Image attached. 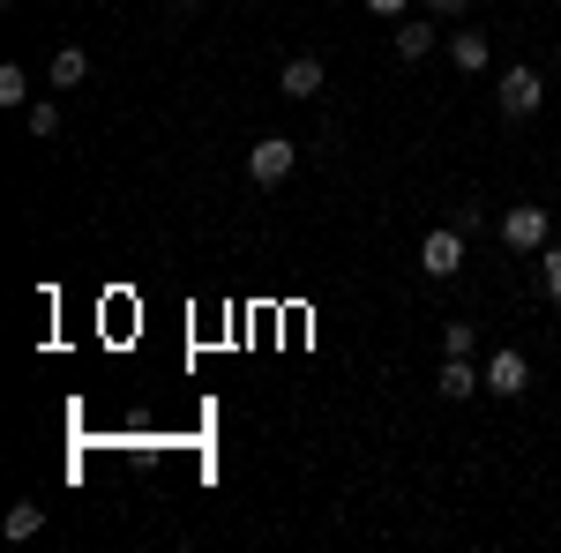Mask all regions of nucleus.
<instances>
[{"label": "nucleus", "mask_w": 561, "mask_h": 553, "mask_svg": "<svg viewBox=\"0 0 561 553\" xmlns=\"http://www.w3.org/2000/svg\"><path fill=\"white\" fill-rule=\"evenodd\" d=\"M293 165H300V142H293V135H262L255 150H248V180H255V187H285Z\"/></svg>", "instance_id": "f257e3e1"}, {"label": "nucleus", "mask_w": 561, "mask_h": 553, "mask_svg": "<svg viewBox=\"0 0 561 553\" xmlns=\"http://www.w3.org/2000/svg\"><path fill=\"white\" fill-rule=\"evenodd\" d=\"M420 269H427L434 285L457 277V269H465V224H434L427 240H420Z\"/></svg>", "instance_id": "f03ea898"}, {"label": "nucleus", "mask_w": 561, "mask_h": 553, "mask_svg": "<svg viewBox=\"0 0 561 553\" xmlns=\"http://www.w3.org/2000/svg\"><path fill=\"white\" fill-rule=\"evenodd\" d=\"M502 247H510V255H539V247H547V210H539V203L502 210Z\"/></svg>", "instance_id": "7ed1b4c3"}, {"label": "nucleus", "mask_w": 561, "mask_h": 553, "mask_svg": "<svg viewBox=\"0 0 561 553\" xmlns=\"http://www.w3.org/2000/svg\"><path fill=\"white\" fill-rule=\"evenodd\" d=\"M494 97H502V113H510V120H531V113L547 105V83H539L531 68H510V76L494 83Z\"/></svg>", "instance_id": "20e7f679"}, {"label": "nucleus", "mask_w": 561, "mask_h": 553, "mask_svg": "<svg viewBox=\"0 0 561 553\" xmlns=\"http://www.w3.org/2000/svg\"><path fill=\"white\" fill-rule=\"evenodd\" d=\"M486 389H494V396H524V389H531V367H524L517 344H502V352L486 359Z\"/></svg>", "instance_id": "39448f33"}, {"label": "nucleus", "mask_w": 561, "mask_h": 553, "mask_svg": "<svg viewBox=\"0 0 561 553\" xmlns=\"http://www.w3.org/2000/svg\"><path fill=\"white\" fill-rule=\"evenodd\" d=\"M479 389H486V375H479L472 359H442V375H434V396L465 404V396H479Z\"/></svg>", "instance_id": "423d86ee"}, {"label": "nucleus", "mask_w": 561, "mask_h": 553, "mask_svg": "<svg viewBox=\"0 0 561 553\" xmlns=\"http://www.w3.org/2000/svg\"><path fill=\"white\" fill-rule=\"evenodd\" d=\"M277 90H285V97H322V60H314V53H293L285 76H277Z\"/></svg>", "instance_id": "0eeeda50"}, {"label": "nucleus", "mask_w": 561, "mask_h": 553, "mask_svg": "<svg viewBox=\"0 0 561 553\" xmlns=\"http://www.w3.org/2000/svg\"><path fill=\"white\" fill-rule=\"evenodd\" d=\"M45 83H53V90H83L90 83V53H83V45H60L53 68H45Z\"/></svg>", "instance_id": "6e6552de"}, {"label": "nucleus", "mask_w": 561, "mask_h": 553, "mask_svg": "<svg viewBox=\"0 0 561 553\" xmlns=\"http://www.w3.org/2000/svg\"><path fill=\"white\" fill-rule=\"evenodd\" d=\"M449 60H457V76H486V60H494L486 31H457V38H449Z\"/></svg>", "instance_id": "1a4fd4ad"}, {"label": "nucleus", "mask_w": 561, "mask_h": 553, "mask_svg": "<svg viewBox=\"0 0 561 553\" xmlns=\"http://www.w3.org/2000/svg\"><path fill=\"white\" fill-rule=\"evenodd\" d=\"M434 38H442L434 23H397V60H427Z\"/></svg>", "instance_id": "9d476101"}, {"label": "nucleus", "mask_w": 561, "mask_h": 553, "mask_svg": "<svg viewBox=\"0 0 561 553\" xmlns=\"http://www.w3.org/2000/svg\"><path fill=\"white\" fill-rule=\"evenodd\" d=\"M45 531V502H15L8 509V539H38Z\"/></svg>", "instance_id": "9b49d317"}, {"label": "nucleus", "mask_w": 561, "mask_h": 553, "mask_svg": "<svg viewBox=\"0 0 561 553\" xmlns=\"http://www.w3.org/2000/svg\"><path fill=\"white\" fill-rule=\"evenodd\" d=\"M442 359H472V322H442Z\"/></svg>", "instance_id": "f8f14e48"}, {"label": "nucleus", "mask_w": 561, "mask_h": 553, "mask_svg": "<svg viewBox=\"0 0 561 553\" xmlns=\"http://www.w3.org/2000/svg\"><path fill=\"white\" fill-rule=\"evenodd\" d=\"M31 135H38V142H53V135H60V105H53V97H38V105H31Z\"/></svg>", "instance_id": "ddd939ff"}, {"label": "nucleus", "mask_w": 561, "mask_h": 553, "mask_svg": "<svg viewBox=\"0 0 561 553\" xmlns=\"http://www.w3.org/2000/svg\"><path fill=\"white\" fill-rule=\"evenodd\" d=\"M23 97H31V76L8 60V68H0V105H23Z\"/></svg>", "instance_id": "4468645a"}, {"label": "nucleus", "mask_w": 561, "mask_h": 553, "mask_svg": "<svg viewBox=\"0 0 561 553\" xmlns=\"http://www.w3.org/2000/svg\"><path fill=\"white\" fill-rule=\"evenodd\" d=\"M539 285H547V299L561 307V247H539Z\"/></svg>", "instance_id": "2eb2a0df"}, {"label": "nucleus", "mask_w": 561, "mask_h": 553, "mask_svg": "<svg viewBox=\"0 0 561 553\" xmlns=\"http://www.w3.org/2000/svg\"><path fill=\"white\" fill-rule=\"evenodd\" d=\"M434 15H442V23H449V15H465V8H472V0H427Z\"/></svg>", "instance_id": "dca6fc26"}, {"label": "nucleus", "mask_w": 561, "mask_h": 553, "mask_svg": "<svg viewBox=\"0 0 561 553\" xmlns=\"http://www.w3.org/2000/svg\"><path fill=\"white\" fill-rule=\"evenodd\" d=\"M367 8H375V15H404L412 0H367Z\"/></svg>", "instance_id": "f3484780"}, {"label": "nucleus", "mask_w": 561, "mask_h": 553, "mask_svg": "<svg viewBox=\"0 0 561 553\" xmlns=\"http://www.w3.org/2000/svg\"><path fill=\"white\" fill-rule=\"evenodd\" d=\"M173 8H195V0H173Z\"/></svg>", "instance_id": "a211bd4d"}, {"label": "nucleus", "mask_w": 561, "mask_h": 553, "mask_svg": "<svg viewBox=\"0 0 561 553\" xmlns=\"http://www.w3.org/2000/svg\"><path fill=\"white\" fill-rule=\"evenodd\" d=\"M554 68H561V45H554Z\"/></svg>", "instance_id": "6ab92c4d"}]
</instances>
